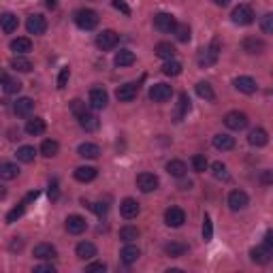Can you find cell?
I'll list each match as a JSON object with an SVG mask.
<instances>
[{"label": "cell", "instance_id": "obj_1", "mask_svg": "<svg viewBox=\"0 0 273 273\" xmlns=\"http://www.w3.org/2000/svg\"><path fill=\"white\" fill-rule=\"evenodd\" d=\"M75 24L81 30H94L98 26V13L94 9H79L75 13Z\"/></svg>", "mask_w": 273, "mask_h": 273}, {"label": "cell", "instance_id": "obj_2", "mask_svg": "<svg viewBox=\"0 0 273 273\" xmlns=\"http://www.w3.org/2000/svg\"><path fill=\"white\" fill-rule=\"evenodd\" d=\"M218 56H220V41L213 39L211 45H209L207 49H201V51H199V64H201L203 68H207V66H211V64H216Z\"/></svg>", "mask_w": 273, "mask_h": 273}, {"label": "cell", "instance_id": "obj_3", "mask_svg": "<svg viewBox=\"0 0 273 273\" xmlns=\"http://www.w3.org/2000/svg\"><path fill=\"white\" fill-rule=\"evenodd\" d=\"M230 20H233V24L237 26H250L254 22V11L250 5H239L233 9V13H230Z\"/></svg>", "mask_w": 273, "mask_h": 273}, {"label": "cell", "instance_id": "obj_4", "mask_svg": "<svg viewBox=\"0 0 273 273\" xmlns=\"http://www.w3.org/2000/svg\"><path fill=\"white\" fill-rule=\"evenodd\" d=\"M247 115L243 113V111H228V113L224 115V124L226 128H230V130H243V128L247 126Z\"/></svg>", "mask_w": 273, "mask_h": 273}, {"label": "cell", "instance_id": "obj_5", "mask_svg": "<svg viewBox=\"0 0 273 273\" xmlns=\"http://www.w3.org/2000/svg\"><path fill=\"white\" fill-rule=\"evenodd\" d=\"M117 43H119V34L115 30H102L98 37H96V47L102 49V51L113 49Z\"/></svg>", "mask_w": 273, "mask_h": 273}, {"label": "cell", "instance_id": "obj_6", "mask_svg": "<svg viewBox=\"0 0 273 273\" xmlns=\"http://www.w3.org/2000/svg\"><path fill=\"white\" fill-rule=\"evenodd\" d=\"M173 96V88L169 83H154L150 88V100L154 102H167Z\"/></svg>", "mask_w": 273, "mask_h": 273}, {"label": "cell", "instance_id": "obj_7", "mask_svg": "<svg viewBox=\"0 0 273 273\" xmlns=\"http://www.w3.org/2000/svg\"><path fill=\"white\" fill-rule=\"evenodd\" d=\"M37 196H39V192H37V190H34V192H30V194H26V199H24L20 205H17V207H13L11 211L7 213V224H13V222H17V220H20V218L24 216L26 207H28V203H30V201H34V199H37Z\"/></svg>", "mask_w": 273, "mask_h": 273}, {"label": "cell", "instance_id": "obj_8", "mask_svg": "<svg viewBox=\"0 0 273 273\" xmlns=\"http://www.w3.org/2000/svg\"><path fill=\"white\" fill-rule=\"evenodd\" d=\"M175 17L171 15V13H158V15H154V28H156L158 32H173L175 30Z\"/></svg>", "mask_w": 273, "mask_h": 273}, {"label": "cell", "instance_id": "obj_9", "mask_svg": "<svg viewBox=\"0 0 273 273\" xmlns=\"http://www.w3.org/2000/svg\"><path fill=\"white\" fill-rule=\"evenodd\" d=\"M88 102L92 109H105L107 102H109V94L105 88H92L90 90V96H88Z\"/></svg>", "mask_w": 273, "mask_h": 273}, {"label": "cell", "instance_id": "obj_10", "mask_svg": "<svg viewBox=\"0 0 273 273\" xmlns=\"http://www.w3.org/2000/svg\"><path fill=\"white\" fill-rule=\"evenodd\" d=\"M158 177L154 175V173H139L136 175V186H139V190L141 192H145V194H150V192H154L158 188Z\"/></svg>", "mask_w": 273, "mask_h": 273}, {"label": "cell", "instance_id": "obj_11", "mask_svg": "<svg viewBox=\"0 0 273 273\" xmlns=\"http://www.w3.org/2000/svg\"><path fill=\"white\" fill-rule=\"evenodd\" d=\"M271 256H273V247L264 245V243L262 245H256V247H252V250H250V258L256 264H267L271 260Z\"/></svg>", "mask_w": 273, "mask_h": 273}, {"label": "cell", "instance_id": "obj_12", "mask_svg": "<svg viewBox=\"0 0 273 273\" xmlns=\"http://www.w3.org/2000/svg\"><path fill=\"white\" fill-rule=\"evenodd\" d=\"M26 30H28L30 34H45L47 20L41 13H34V15L28 17V22H26Z\"/></svg>", "mask_w": 273, "mask_h": 273}, {"label": "cell", "instance_id": "obj_13", "mask_svg": "<svg viewBox=\"0 0 273 273\" xmlns=\"http://www.w3.org/2000/svg\"><path fill=\"white\" fill-rule=\"evenodd\" d=\"M136 94H139V85L136 83H124L115 90V98L119 102H130V100L136 98Z\"/></svg>", "mask_w": 273, "mask_h": 273}, {"label": "cell", "instance_id": "obj_14", "mask_svg": "<svg viewBox=\"0 0 273 273\" xmlns=\"http://www.w3.org/2000/svg\"><path fill=\"white\" fill-rule=\"evenodd\" d=\"M165 222H167V226L171 228H179L186 222V213L184 209H179V207H169L165 211Z\"/></svg>", "mask_w": 273, "mask_h": 273}, {"label": "cell", "instance_id": "obj_15", "mask_svg": "<svg viewBox=\"0 0 273 273\" xmlns=\"http://www.w3.org/2000/svg\"><path fill=\"white\" fill-rule=\"evenodd\" d=\"M241 47H243V51H245V54H250V56H258V54H262V51L267 49V43H264L262 39L247 37V39H243Z\"/></svg>", "mask_w": 273, "mask_h": 273}, {"label": "cell", "instance_id": "obj_16", "mask_svg": "<svg viewBox=\"0 0 273 273\" xmlns=\"http://www.w3.org/2000/svg\"><path fill=\"white\" fill-rule=\"evenodd\" d=\"M247 203H250V199H247V194L243 190H233L228 194V207L230 211H241L247 207Z\"/></svg>", "mask_w": 273, "mask_h": 273}, {"label": "cell", "instance_id": "obj_17", "mask_svg": "<svg viewBox=\"0 0 273 273\" xmlns=\"http://www.w3.org/2000/svg\"><path fill=\"white\" fill-rule=\"evenodd\" d=\"M119 213H122V218H126V220H132V218H136L141 213V207H139V203H136L134 199H124L122 203H119Z\"/></svg>", "mask_w": 273, "mask_h": 273}, {"label": "cell", "instance_id": "obj_18", "mask_svg": "<svg viewBox=\"0 0 273 273\" xmlns=\"http://www.w3.org/2000/svg\"><path fill=\"white\" fill-rule=\"evenodd\" d=\"M64 228L68 230L71 235H81L85 228H88V222H85L83 216H68L64 222Z\"/></svg>", "mask_w": 273, "mask_h": 273}, {"label": "cell", "instance_id": "obj_19", "mask_svg": "<svg viewBox=\"0 0 273 273\" xmlns=\"http://www.w3.org/2000/svg\"><path fill=\"white\" fill-rule=\"evenodd\" d=\"M32 109H34V100L28 98V96H22V98H17L15 100V105H13V111H15V115L17 117H28L32 113Z\"/></svg>", "mask_w": 273, "mask_h": 273}, {"label": "cell", "instance_id": "obj_20", "mask_svg": "<svg viewBox=\"0 0 273 273\" xmlns=\"http://www.w3.org/2000/svg\"><path fill=\"white\" fill-rule=\"evenodd\" d=\"M247 143L252 145V148H264V145L269 143V134L264 128H254V130L247 134Z\"/></svg>", "mask_w": 273, "mask_h": 273}, {"label": "cell", "instance_id": "obj_21", "mask_svg": "<svg viewBox=\"0 0 273 273\" xmlns=\"http://www.w3.org/2000/svg\"><path fill=\"white\" fill-rule=\"evenodd\" d=\"M77 119H79V126L83 128L85 132H94V130H98V126H100L98 117L94 115V113H90V111H85V113H81Z\"/></svg>", "mask_w": 273, "mask_h": 273}, {"label": "cell", "instance_id": "obj_22", "mask_svg": "<svg viewBox=\"0 0 273 273\" xmlns=\"http://www.w3.org/2000/svg\"><path fill=\"white\" fill-rule=\"evenodd\" d=\"M75 254H77V258H81V260H90L96 256V245L92 241H81V243H77Z\"/></svg>", "mask_w": 273, "mask_h": 273}, {"label": "cell", "instance_id": "obj_23", "mask_svg": "<svg viewBox=\"0 0 273 273\" xmlns=\"http://www.w3.org/2000/svg\"><path fill=\"white\" fill-rule=\"evenodd\" d=\"M213 148L216 150H220V152H228V150H233L235 148V139L230 134H226V132H220V134H216L213 136Z\"/></svg>", "mask_w": 273, "mask_h": 273}, {"label": "cell", "instance_id": "obj_24", "mask_svg": "<svg viewBox=\"0 0 273 273\" xmlns=\"http://www.w3.org/2000/svg\"><path fill=\"white\" fill-rule=\"evenodd\" d=\"M233 85L239 90V92H243V94H254L256 90H258V85H256V81L252 79V77H237V79L233 81Z\"/></svg>", "mask_w": 273, "mask_h": 273}, {"label": "cell", "instance_id": "obj_25", "mask_svg": "<svg viewBox=\"0 0 273 273\" xmlns=\"http://www.w3.org/2000/svg\"><path fill=\"white\" fill-rule=\"evenodd\" d=\"M17 26H20L17 15H13V13H3L0 15V28H3L5 34H13L17 30Z\"/></svg>", "mask_w": 273, "mask_h": 273}, {"label": "cell", "instance_id": "obj_26", "mask_svg": "<svg viewBox=\"0 0 273 273\" xmlns=\"http://www.w3.org/2000/svg\"><path fill=\"white\" fill-rule=\"evenodd\" d=\"M47 130V124H45V119L43 117H32L26 122V132H28L30 136H39Z\"/></svg>", "mask_w": 273, "mask_h": 273}, {"label": "cell", "instance_id": "obj_27", "mask_svg": "<svg viewBox=\"0 0 273 273\" xmlns=\"http://www.w3.org/2000/svg\"><path fill=\"white\" fill-rule=\"evenodd\" d=\"M56 247L51 245V243H39V245H34V258H39V260H51L56 256Z\"/></svg>", "mask_w": 273, "mask_h": 273}, {"label": "cell", "instance_id": "obj_28", "mask_svg": "<svg viewBox=\"0 0 273 273\" xmlns=\"http://www.w3.org/2000/svg\"><path fill=\"white\" fill-rule=\"evenodd\" d=\"M11 51H15L17 56L28 54V51H32V41L28 37H17L11 41Z\"/></svg>", "mask_w": 273, "mask_h": 273}, {"label": "cell", "instance_id": "obj_29", "mask_svg": "<svg viewBox=\"0 0 273 273\" xmlns=\"http://www.w3.org/2000/svg\"><path fill=\"white\" fill-rule=\"evenodd\" d=\"M73 175H75V179H77V182H81V184H88V182H92V179L98 175V171L94 169V167H77Z\"/></svg>", "mask_w": 273, "mask_h": 273}, {"label": "cell", "instance_id": "obj_30", "mask_svg": "<svg viewBox=\"0 0 273 273\" xmlns=\"http://www.w3.org/2000/svg\"><path fill=\"white\" fill-rule=\"evenodd\" d=\"M77 154H79L81 158H88V160H96L100 156V148L96 143H81L79 150H77Z\"/></svg>", "mask_w": 273, "mask_h": 273}, {"label": "cell", "instance_id": "obj_31", "mask_svg": "<svg viewBox=\"0 0 273 273\" xmlns=\"http://www.w3.org/2000/svg\"><path fill=\"white\" fill-rule=\"evenodd\" d=\"M20 175V167L13 165V162H0V179H5V182H11Z\"/></svg>", "mask_w": 273, "mask_h": 273}, {"label": "cell", "instance_id": "obj_32", "mask_svg": "<svg viewBox=\"0 0 273 273\" xmlns=\"http://www.w3.org/2000/svg\"><path fill=\"white\" fill-rule=\"evenodd\" d=\"M134 60L136 58H134V54H132L130 49H119L117 54H115V58H113V62H115V66L122 68V66H132Z\"/></svg>", "mask_w": 273, "mask_h": 273}, {"label": "cell", "instance_id": "obj_33", "mask_svg": "<svg viewBox=\"0 0 273 273\" xmlns=\"http://www.w3.org/2000/svg\"><path fill=\"white\" fill-rule=\"evenodd\" d=\"M141 256V250L136 245H126L122 252H119V258H122V262L124 264H132V262H136V258Z\"/></svg>", "mask_w": 273, "mask_h": 273}, {"label": "cell", "instance_id": "obj_34", "mask_svg": "<svg viewBox=\"0 0 273 273\" xmlns=\"http://www.w3.org/2000/svg\"><path fill=\"white\" fill-rule=\"evenodd\" d=\"M186 171H188V167H186L184 160H171V162H167V173L173 175V177H177V179L184 177Z\"/></svg>", "mask_w": 273, "mask_h": 273}, {"label": "cell", "instance_id": "obj_35", "mask_svg": "<svg viewBox=\"0 0 273 273\" xmlns=\"http://www.w3.org/2000/svg\"><path fill=\"white\" fill-rule=\"evenodd\" d=\"M11 68H13V71H17V73H30L32 71V62L26 56H15L11 60Z\"/></svg>", "mask_w": 273, "mask_h": 273}, {"label": "cell", "instance_id": "obj_36", "mask_svg": "<svg viewBox=\"0 0 273 273\" xmlns=\"http://www.w3.org/2000/svg\"><path fill=\"white\" fill-rule=\"evenodd\" d=\"M165 252L167 256H171V258H177V256H184L188 252V245L182 243V241H171L165 245Z\"/></svg>", "mask_w": 273, "mask_h": 273}, {"label": "cell", "instance_id": "obj_37", "mask_svg": "<svg viewBox=\"0 0 273 273\" xmlns=\"http://www.w3.org/2000/svg\"><path fill=\"white\" fill-rule=\"evenodd\" d=\"M58 152H60V143L58 141H54V139H45L41 143V154L45 158H54V156H58Z\"/></svg>", "mask_w": 273, "mask_h": 273}, {"label": "cell", "instance_id": "obj_38", "mask_svg": "<svg viewBox=\"0 0 273 273\" xmlns=\"http://www.w3.org/2000/svg\"><path fill=\"white\" fill-rule=\"evenodd\" d=\"M154 51H156V56H158V58H162V60H171V58L175 56V47L171 45V43H167V41L158 43L156 49H154Z\"/></svg>", "mask_w": 273, "mask_h": 273}, {"label": "cell", "instance_id": "obj_39", "mask_svg": "<svg viewBox=\"0 0 273 273\" xmlns=\"http://www.w3.org/2000/svg\"><path fill=\"white\" fill-rule=\"evenodd\" d=\"M17 160L20 162H26V165H28V162H32L34 160V156H37V150L32 148V145H22L20 150H17Z\"/></svg>", "mask_w": 273, "mask_h": 273}, {"label": "cell", "instance_id": "obj_40", "mask_svg": "<svg viewBox=\"0 0 273 273\" xmlns=\"http://www.w3.org/2000/svg\"><path fill=\"white\" fill-rule=\"evenodd\" d=\"M194 90H196V94H199L201 98H205V100H213L216 98V92H213V88L207 83V81H199L194 85Z\"/></svg>", "mask_w": 273, "mask_h": 273}, {"label": "cell", "instance_id": "obj_41", "mask_svg": "<svg viewBox=\"0 0 273 273\" xmlns=\"http://www.w3.org/2000/svg\"><path fill=\"white\" fill-rule=\"evenodd\" d=\"M162 73H165L167 77H177L179 73H182V64L177 62V60H165V64H162Z\"/></svg>", "mask_w": 273, "mask_h": 273}, {"label": "cell", "instance_id": "obj_42", "mask_svg": "<svg viewBox=\"0 0 273 273\" xmlns=\"http://www.w3.org/2000/svg\"><path fill=\"white\" fill-rule=\"evenodd\" d=\"M173 34H175V39L179 43H188V41H190V37H192V34H190V26H188V24H177Z\"/></svg>", "mask_w": 273, "mask_h": 273}, {"label": "cell", "instance_id": "obj_43", "mask_svg": "<svg viewBox=\"0 0 273 273\" xmlns=\"http://www.w3.org/2000/svg\"><path fill=\"white\" fill-rule=\"evenodd\" d=\"M119 239L126 243H130L134 241V239H139V228L136 226H124V228H119Z\"/></svg>", "mask_w": 273, "mask_h": 273}, {"label": "cell", "instance_id": "obj_44", "mask_svg": "<svg viewBox=\"0 0 273 273\" xmlns=\"http://www.w3.org/2000/svg\"><path fill=\"white\" fill-rule=\"evenodd\" d=\"M188 111H190V98H188V94H179V109H177V122L182 119Z\"/></svg>", "mask_w": 273, "mask_h": 273}, {"label": "cell", "instance_id": "obj_45", "mask_svg": "<svg viewBox=\"0 0 273 273\" xmlns=\"http://www.w3.org/2000/svg\"><path fill=\"white\" fill-rule=\"evenodd\" d=\"M192 169L196 171V173H205V171H207V158H205L203 154L192 156Z\"/></svg>", "mask_w": 273, "mask_h": 273}, {"label": "cell", "instance_id": "obj_46", "mask_svg": "<svg viewBox=\"0 0 273 273\" xmlns=\"http://www.w3.org/2000/svg\"><path fill=\"white\" fill-rule=\"evenodd\" d=\"M203 239L205 241H211L213 239V224H211V218L205 213V218H203Z\"/></svg>", "mask_w": 273, "mask_h": 273}, {"label": "cell", "instance_id": "obj_47", "mask_svg": "<svg viewBox=\"0 0 273 273\" xmlns=\"http://www.w3.org/2000/svg\"><path fill=\"white\" fill-rule=\"evenodd\" d=\"M211 173L216 179H228V171H226V165H222V162H213L211 165Z\"/></svg>", "mask_w": 273, "mask_h": 273}, {"label": "cell", "instance_id": "obj_48", "mask_svg": "<svg viewBox=\"0 0 273 273\" xmlns=\"http://www.w3.org/2000/svg\"><path fill=\"white\" fill-rule=\"evenodd\" d=\"M3 88H5L7 94H20V90H22V81H20V79H7V81L3 83Z\"/></svg>", "mask_w": 273, "mask_h": 273}, {"label": "cell", "instance_id": "obj_49", "mask_svg": "<svg viewBox=\"0 0 273 273\" xmlns=\"http://www.w3.org/2000/svg\"><path fill=\"white\" fill-rule=\"evenodd\" d=\"M260 28H262L264 34H271V32H273V15H271V13H264V15H262Z\"/></svg>", "mask_w": 273, "mask_h": 273}, {"label": "cell", "instance_id": "obj_50", "mask_svg": "<svg viewBox=\"0 0 273 273\" xmlns=\"http://www.w3.org/2000/svg\"><path fill=\"white\" fill-rule=\"evenodd\" d=\"M68 77H71V68L64 66L62 71H60V75H58V90H64V88H66Z\"/></svg>", "mask_w": 273, "mask_h": 273}, {"label": "cell", "instance_id": "obj_51", "mask_svg": "<svg viewBox=\"0 0 273 273\" xmlns=\"http://www.w3.org/2000/svg\"><path fill=\"white\" fill-rule=\"evenodd\" d=\"M71 111L73 113L79 117L81 113H85V111H88V107H85V102L83 100H79V98H75V100H71Z\"/></svg>", "mask_w": 273, "mask_h": 273}, {"label": "cell", "instance_id": "obj_52", "mask_svg": "<svg viewBox=\"0 0 273 273\" xmlns=\"http://www.w3.org/2000/svg\"><path fill=\"white\" fill-rule=\"evenodd\" d=\"M90 209H92L94 213H96L98 218H102V216H107V211H109V205H107V203H100V201H98V203H92V205H90Z\"/></svg>", "mask_w": 273, "mask_h": 273}, {"label": "cell", "instance_id": "obj_53", "mask_svg": "<svg viewBox=\"0 0 273 273\" xmlns=\"http://www.w3.org/2000/svg\"><path fill=\"white\" fill-rule=\"evenodd\" d=\"M47 194H49L51 201H58V196H60V184H58V179H51V182H49Z\"/></svg>", "mask_w": 273, "mask_h": 273}, {"label": "cell", "instance_id": "obj_54", "mask_svg": "<svg viewBox=\"0 0 273 273\" xmlns=\"http://www.w3.org/2000/svg\"><path fill=\"white\" fill-rule=\"evenodd\" d=\"M107 264L105 262H90L88 267H85V273H96V271H105Z\"/></svg>", "mask_w": 273, "mask_h": 273}, {"label": "cell", "instance_id": "obj_55", "mask_svg": "<svg viewBox=\"0 0 273 273\" xmlns=\"http://www.w3.org/2000/svg\"><path fill=\"white\" fill-rule=\"evenodd\" d=\"M24 247V239H20V237H13V241L9 243V250L11 252H20Z\"/></svg>", "mask_w": 273, "mask_h": 273}, {"label": "cell", "instance_id": "obj_56", "mask_svg": "<svg viewBox=\"0 0 273 273\" xmlns=\"http://www.w3.org/2000/svg\"><path fill=\"white\" fill-rule=\"evenodd\" d=\"M113 7L117 9V11H122L124 15H130V7H128L124 0H113Z\"/></svg>", "mask_w": 273, "mask_h": 273}, {"label": "cell", "instance_id": "obj_57", "mask_svg": "<svg viewBox=\"0 0 273 273\" xmlns=\"http://www.w3.org/2000/svg\"><path fill=\"white\" fill-rule=\"evenodd\" d=\"M34 271H37V273H54L56 267H54V264H39V267H34Z\"/></svg>", "mask_w": 273, "mask_h": 273}, {"label": "cell", "instance_id": "obj_58", "mask_svg": "<svg viewBox=\"0 0 273 273\" xmlns=\"http://www.w3.org/2000/svg\"><path fill=\"white\" fill-rule=\"evenodd\" d=\"M260 182H262V184H267V186L273 182V177H271V171H262V175H260Z\"/></svg>", "mask_w": 273, "mask_h": 273}, {"label": "cell", "instance_id": "obj_59", "mask_svg": "<svg viewBox=\"0 0 273 273\" xmlns=\"http://www.w3.org/2000/svg\"><path fill=\"white\" fill-rule=\"evenodd\" d=\"M264 245L273 247V233H271V230H267V233H264Z\"/></svg>", "mask_w": 273, "mask_h": 273}, {"label": "cell", "instance_id": "obj_60", "mask_svg": "<svg viewBox=\"0 0 273 273\" xmlns=\"http://www.w3.org/2000/svg\"><path fill=\"white\" fill-rule=\"evenodd\" d=\"M45 7H47V9H51V11H54V9L58 7V0H45Z\"/></svg>", "mask_w": 273, "mask_h": 273}, {"label": "cell", "instance_id": "obj_61", "mask_svg": "<svg viewBox=\"0 0 273 273\" xmlns=\"http://www.w3.org/2000/svg\"><path fill=\"white\" fill-rule=\"evenodd\" d=\"M213 5H218V7H228L230 0H213Z\"/></svg>", "mask_w": 273, "mask_h": 273}, {"label": "cell", "instance_id": "obj_62", "mask_svg": "<svg viewBox=\"0 0 273 273\" xmlns=\"http://www.w3.org/2000/svg\"><path fill=\"white\" fill-rule=\"evenodd\" d=\"M5 196H7V188H5V186H0V201H3Z\"/></svg>", "mask_w": 273, "mask_h": 273}, {"label": "cell", "instance_id": "obj_63", "mask_svg": "<svg viewBox=\"0 0 273 273\" xmlns=\"http://www.w3.org/2000/svg\"><path fill=\"white\" fill-rule=\"evenodd\" d=\"M7 79H9V77H7V73L3 71V68H0V81H3V83H5Z\"/></svg>", "mask_w": 273, "mask_h": 273}]
</instances>
